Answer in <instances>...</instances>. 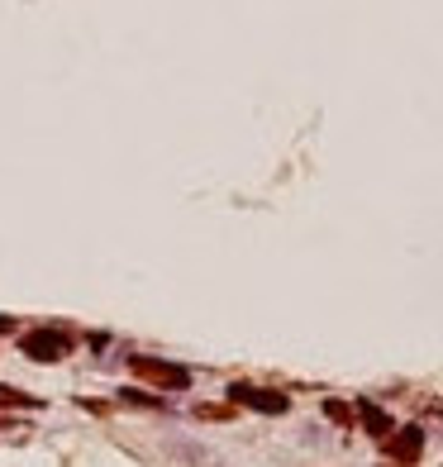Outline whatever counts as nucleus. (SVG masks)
Masks as SVG:
<instances>
[{
  "mask_svg": "<svg viewBox=\"0 0 443 467\" xmlns=\"http://www.w3.org/2000/svg\"><path fill=\"white\" fill-rule=\"evenodd\" d=\"M129 372L148 381V387H162V391H186L191 387V372L177 362H162V358H129Z\"/></svg>",
  "mask_w": 443,
  "mask_h": 467,
  "instance_id": "nucleus-1",
  "label": "nucleus"
},
{
  "mask_svg": "<svg viewBox=\"0 0 443 467\" xmlns=\"http://www.w3.org/2000/svg\"><path fill=\"white\" fill-rule=\"evenodd\" d=\"M67 348H72V339H67L62 329H33V334H24V353L39 358V362H58V358H67Z\"/></svg>",
  "mask_w": 443,
  "mask_h": 467,
  "instance_id": "nucleus-2",
  "label": "nucleus"
},
{
  "mask_svg": "<svg viewBox=\"0 0 443 467\" xmlns=\"http://www.w3.org/2000/svg\"><path fill=\"white\" fill-rule=\"evenodd\" d=\"M234 406H248V410H263V415H281L291 400H286L281 391H258V387H229Z\"/></svg>",
  "mask_w": 443,
  "mask_h": 467,
  "instance_id": "nucleus-3",
  "label": "nucleus"
},
{
  "mask_svg": "<svg viewBox=\"0 0 443 467\" xmlns=\"http://www.w3.org/2000/svg\"><path fill=\"white\" fill-rule=\"evenodd\" d=\"M386 453L391 462H415L424 453V434L411 425V429H391V439H386Z\"/></svg>",
  "mask_w": 443,
  "mask_h": 467,
  "instance_id": "nucleus-4",
  "label": "nucleus"
},
{
  "mask_svg": "<svg viewBox=\"0 0 443 467\" xmlns=\"http://www.w3.org/2000/svg\"><path fill=\"white\" fill-rule=\"evenodd\" d=\"M357 415H363V429L372 439H391V415L386 410H377L372 400H357Z\"/></svg>",
  "mask_w": 443,
  "mask_h": 467,
  "instance_id": "nucleus-5",
  "label": "nucleus"
},
{
  "mask_svg": "<svg viewBox=\"0 0 443 467\" xmlns=\"http://www.w3.org/2000/svg\"><path fill=\"white\" fill-rule=\"evenodd\" d=\"M43 400H33L24 391H14V387H0V410H39Z\"/></svg>",
  "mask_w": 443,
  "mask_h": 467,
  "instance_id": "nucleus-6",
  "label": "nucleus"
},
{
  "mask_svg": "<svg viewBox=\"0 0 443 467\" xmlns=\"http://www.w3.org/2000/svg\"><path fill=\"white\" fill-rule=\"evenodd\" d=\"M119 396H125V400H129V406H152V410H158V406H162V400H158V396H143V391H134V387H125V391H119Z\"/></svg>",
  "mask_w": 443,
  "mask_h": 467,
  "instance_id": "nucleus-7",
  "label": "nucleus"
},
{
  "mask_svg": "<svg viewBox=\"0 0 443 467\" xmlns=\"http://www.w3.org/2000/svg\"><path fill=\"white\" fill-rule=\"evenodd\" d=\"M196 415H200V420H229L234 410H229V406H200Z\"/></svg>",
  "mask_w": 443,
  "mask_h": 467,
  "instance_id": "nucleus-8",
  "label": "nucleus"
},
{
  "mask_svg": "<svg viewBox=\"0 0 443 467\" xmlns=\"http://www.w3.org/2000/svg\"><path fill=\"white\" fill-rule=\"evenodd\" d=\"M325 410H329V420H338V425H348V420H353V410H348V406H338V400H329Z\"/></svg>",
  "mask_w": 443,
  "mask_h": 467,
  "instance_id": "nucleus-9",
  "label": "nucleus"
},
{
  "mask_svg": "<svg viewBox=\"0 0 443 467\" xmlns=\"http://www.w3.org/2000/svg\"><path fill=\"white\" fill-rule=\"evenodd\" d=\"M14 329V320H5V315H0V334H10Z\"/></svg>",
  "mask_w": 443,
  "mask_h": 467,
  "instance_id": "nucleus-10",
  "label": "nucleus"
}]
</instances>
